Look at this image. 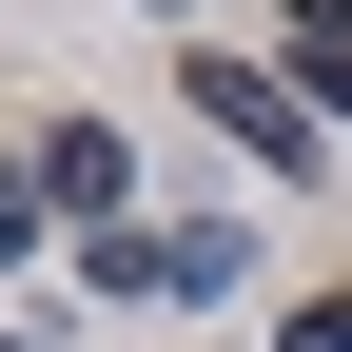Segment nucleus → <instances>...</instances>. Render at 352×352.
I'll return each mask as SVG.
<instances>
[{"label": "nucleus", "instance_id": "obj_1", "mask_svg": "<svg viewBox=\"0 0 352 352\" xmlns=\"http://www.w3.org/2000/svg\"><path fill=\"white\" fill-rule=\"evenodd\" d=\"M176 78H196V118H215V138H235L254 176H314V157H333V118L294 98L274 59H235V39H176Z\"/></svg>", "mask_w": 352, "mask_h": 352}, {"label": "nucleus", "instance_id": "obj_2", "mask_svg": "<svg viewBox=\"0 0 352 352\" xmlns=\"http://www.w3.org/2000/svg\"><path fill=\"white\" fill-rule=\"evenodd\" d=\"M118 176H138V157H118V118H59V138H39V196H59L78 235H118Z\"/></svg>", "mask_w": 352, "mask_h": 352}, {"label": "nucleus", "instance_id": "obj_3", "mask_svg": "<svg viewBox=\"0 0 352 352\" xmlns=\"http://www.w3.org/2000/svg\"><path fill=\"white\" fill-rule=\"evenodd\" d=\"M235 274H254V235H235V215H196V235H176V314H215Z\"/></svg>", "mask_w": 352, "mask_h": 352}, {"label": "nucleus", "instance_id": "obj_4", "mask_svg": "<svg viewBox=\"0 0 352 352\" xmlns=\"http://www.w3.org/2000/svg\"><path fill=\"white\" fill-rule=\"evenodd\" d=\"M39 215H59V196H39V176H0V274L39 254Z\"/></svg>", "mask_w": 352, "mask_h": 352}, {"label": "nucleus", "instance_id": "obj_5", "mask_svg": "<svg viewBox=\"0 0 352 352\" xmlns=\"http://www.w3.org/2000/svg\"><path fill=\"white\" fill-rule=\"evenodd\" d=\"M274 352H352V294H314V314H294V333H274Z\"/></svg>", "mask_w": 352, "mask_h": 352}, {"label": "nucleus", "instance_id": "obj_6", "mask_svg": "<svg viewBox=\"0 0 352 352\" xmlns=\"http://www.w3.org/2000/svg\"><path fill=\"white\" fill-rule=\"evenodd\" d=\"M333 39H352V0H294V59H333Z\"/></svg>", "mask_w": 352, "mask_h": 352}, {"label": "nucleus", "instance_id": "obj_7", "mask_svg": "<svg viewBox=\"0 0 352 352\" xmlns=\"http://www.w3.org/2000/svg\"><path fill=\"white\" fill-rule=\"evenodd\" d=\"M314 118H352V39H333V59H314Z\"/></svg>", "mask_w": 352, "mask_h": 352}, {"label": "nucleus", "instance_id": "obj_8", "mask_svg": "<svg viewBox=\"0 0 352 352\" xmlns=\"http://www.w3.org/2000/svg\"><path fill=\"white\" fill-rule=\"evenodd\" d=\"M157 20H196V0H157Z\"/></svg>", "mask_w": 352, "mask_h": 352}, {"label": "nucleus", "instance_id": "obj_9", "mask_svg": "<svg viewBox=\"0 0 352 352\" xmlns=\"http://www.w3.org/2000/svg\"><path fill=\"white\" fill-rule=\"evenodd\" d=\"M0 352H20V333H0Z\"/></svg>", "mask_w": 352, "mask_h": 352}]
</instances>
